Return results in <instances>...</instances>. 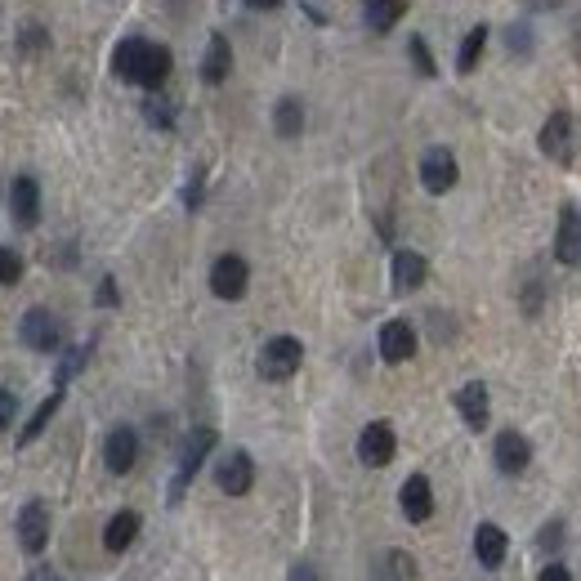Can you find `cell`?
Here are the masks:
<instances>
[{"mask_svg": "<svg viewBox=\"0 0 581 581\" xmlns=\"http://www.w3.org/2000/svg\"><path fill=\"white\" fill-rule=\"evenodd\" d=\"M170 68H175V59H170L166 45L139 41V36L121 41L117 54H112V72H117L121 81L144 85V90H161V85H166V76H170Z\"/></svg>", "mask_w": 581, "mask_h": 581, "instance_id": "obj_1", "label": "cell"}, {"mask_svg": "<svg viewBox=\"0 0 581 581\" xmlns=\"http://www.w3.org/2000/svg\"><path fill=\"white\" fill-rule=\"evenodd\" d=\"M219 443V434L211 430V425H202V430L188 434L184 452H179V465H175V479H170V501H184L188 483L197 479V470H202V461L211 456V447Z\"/></svg>", "mask_w": 581, "mask_h": 581, "instance_id": "obj_2", "label": "cell"}, {"mask_svg": "<svg viewBox=\"0 0 581 581\" xmlns=\"http://www.w3.org/2000/svg\"><path fill=\"white\" fill-rule=\"evenodd\" d=\"M304 363V345L295 336H273V340H264V349H260V376L264 380H291L295 371H300Z\"/></svg>", "mask_w": 581, "mask_h": 581, "instance_id": "obj_3", "label": "cell"}, {"mask_svg": "<svg viewBox=\"0 0 581 581\" xmlns=\"http://www.w3.org/2000/svg\"><path fill=\"white\" fill-rule=\"evenodd\" d=\"M18 336H23V345L36 349V354H59L63 349V322L54 318L50 309H27L23 322H18Z\"/></svg>", "mask_w": 581, "mask_h": 581, "instance_id": "obj_4", "label": "cell"}, {"mask_svg": "<svg viewBox=\"0 0 581 581\" xmlns=\"http://www.w3.org/2000/svg\"><path fill=\"white\" fill-rule=\"evenodd\" d=\"M398 452V438H394V425L389 421H371L363 434H358V461L371 465V470H385Z\"/></svg>", "mask_w": 581, "mask_h": 581, "instance_id": "obj_5", "label": "cell"}, {"mask_svg": "<svg viewBox=\"0 0 581 581\" xmlns=\"http://www.w3.org/2000/svg\"><path fill=\"white\" fill-rule=\"evenodd\" d=\"M456 179H461V166H456L452 148H430L421 157V184H425V193H434V197L452 193Z\"/></svg>", "mask_w": 581, "mask_h": 581, "instance_id": "obj_6", "label": "cell"}, {"mask_svg": "<svg viewBox=\"0 0 581 581\" xmlns=\"http://www.w3.org/2000/svg\"><path fill=\"white\" fill-rule=\"evenodd\" d=\"M215 483L219 492H228V497H246L255 483V461L251 452H242V447H233V452L224 456V461L215 465Z\"/></svg>", "mask_w": 581, "mask_h": 581, "instance_id": "obj_7", "label": "cell"}, {"mask_svg": "<svg viewBox=\"0 0 581 581\" xmlns=\"http://www.w3.org/2000/svg\"><path fill=\"white\" fill-rule=\"evenodd\" d=\"M18 541H23L27 555H41L50 546V506L45 501H27L18 510Z\"/></svg>", "mask_w": 581, "mask_h": 581, "instance_id": "obj_8", "label": "cell"}, {"mask_svg": "<svg viewBox=\"0 0 581 581\" xmlns=\"http://www.w3.org/2000/svg\"><path fill=\"white\" fill-rule=\"evenodd\" d=\"M246 282H251V269H246L242 255H219L215 269H211V291L219 300H242Z\"/></svg>", "mask_w": 581, "mask_h": 581, "instance_id": "obj_9", "label": "cell"}, {"mask_svg": "<svg viewBox=\"0 0 581 581\" xmlns=\"http://www.w3.org/2000/svg\"><path fill=\"white\" fill-rule=\"evenodd\" d=\"M9 215H14L18 228H36V219H41V184L32 175H18L9 184Z\"/></svg>", "mask_w": 581, "mask_h": 581, "instance_id": "obj_10", "label": "cell"}, {"mask_svg": "<svg viewBox=\"0 0 581 581\" xmlns=\"http://www.w3.org/2000/svg\"><path fill=\"white\" fill-rule=\"evenodd\" d=\"M555 260L559 264H581V211L577 206H559V224H555Z\"/></svg>", "mask_w": 581, "mask_h": 581, "instance_id": "obj_11", "label": "cell"}, {"mask_svg": "<svg viewBox=\"0 0 581 581\" xmlns=\"http://www.w3.org/2000/svg\"><path fill=\"white\" fill-rule=\"evenodd\" d=\"M103 461H108L112 474H130L139 461V434L130 425H117V430L103 438Z\"/></svg>", "mask_w": 581, "mask_h": 581, "instance_id": "obj_12", "label": "cell"}, {"mask_svg": "<svg viewBox=\"0 0 581 581\" xmlns=\"http://www.w3.org/2000/svg\"><path fill=\"white\" fill-rule=\"evenodd\" d=\"M492 461H497L501 474H523L532 461V443L519 430H501L497 443H492Z\"/></svg>", "mask_w": 581, "mask_h": 581, "instance_id": "obj_13", "label": "cell"}, {"mask_svg": "<svg viewBox=\"0 0 581 581\" xmlns=\"http://www.w3.org/2000/svg\"><path fill=\"white\" fill-rule=\"evenodd\" d=\"M412 354H416V331H412V322H403V318L385 322V327H380V358L398 367V363H407Z\"/></svg>", "mask_w": 581, "mask_h": 581, "instance_id": "obj_14", "label": "cell"}, {"mask_svg": "<svg viewBox=\"0 0 581 581\" xmlns=\"http://www.w3.org/2000/svg\"><path fill=\"white\" fill-rule=\"evenodd\" d=\"M541 152H546L550 161H573V117L568 112H555V117L541 126Z\"/></svg>", "mask_w": 581, "mask_h": 581, "instance_id": "obj_15", "label": "cell"}, {"mask_svg": "<svg viewBox=\"0 0 581 581\" xmlns=\"http://www.w3.org/2000/svg\"><path fill=\"white\" fill-rule=\"evenodd\" d=\"M456 412L465 416V425H470V430H488V412H492L488 385H483V380H470V385L456 389Z\"/></svg>", "mask_w": 581, "mask_h": 581, "instance_id": "obj_16", "label": "cell"}, {"mask_svg": "<svg viewBox=\"0 0 581 581\" xmlns=\"http://www.w3.org/2000/svg\"><path fill=\"white\" fill-rule=\"evenodd\" d=\"M506 555H510L506 528H497V523H479V528H474V559H479L483 568H501Z\"/></svg>", "mask_w": 581, "mask_h": 581, "instance_id": "obj_17", "label": "cell"}, {"mask_svg": "<svg viewBox=\"0 0 581 581\" xmlns=\"http://www.w3.org/2000/svg\"><path fill=\"white\" fill-rule=\"evenodd\" d=\"M398 506H403V514L412 523H425L434 514V488L425 474H412V479L403 483V492H398Z\"/></svg>", "mask_w": 581, "mask_h": 581, "instance_id": "obj_18", "label": "cell"}, {"mask_svg": "<svg viewBox=\"0 0 581 581\" xmlns=\"http://www.w3.org/2000/svg\"><path fill=\"white\" fill-rule=\"evenodd\" d=\"M139 528H144V519H139L135 510L112 514V519H108V528H103V546H108L112 555H121V550H130V546H135Z\"/></svg>", "mask_w": 581, "mask_h": 581, "instance_id": "obj_19", "label": "cell"}, {"mask_svg": "<svg viewBox=\"0 0 581 581\" xmlns=\"http://www.w3.org/2000/svg\"><path fill=\"white\" fill-rule=\"evenodd\" d=\"M425 273H430L425 255H416V251H398V255H394V291H398V295H407V291L421 287Z\"/></svg>", "mask_w": 581, "mask_h": 581, "instance_id": "obj_20", "label": "cell"}, {"mask_svg": "<svg viewBox=\"0 0 581 581\" xmlns=\"http://www.w3.org/2000/svg\"><path fill=\"white\" fill-rule=\"evenodd\" d=\"M228 72H233V50H228V36H211V45H206V59H202V81L206 85H219L228 81Z\"/></svg>", "mask_w": 581, "mask_h": 581, "instance_id": "obj_21", "label": "cell"}, {"mask_svg": "<svg viewBox=\"0 0 581 581\" xmlns=\"http://www.w3.org/2000/svg\"><path fill=\"white\" fill-rule=\"evenodd\" d=\"M403 14H407V0H367L363 5V18L371 32H389Z\"/></svg>", "mask_w": 581, "mask_h": 581, "instance_id": "obj_22", "label": "cell"}, {"mask_svg": "<svg viewBox=\"0 0 581 581\" xmlns=\"http://www.w3.org/2000/svg\"><path fill=\"white\" fill-rule=\"evenodd\" d=\"M273 130H278L282 139H295L304 130V103L287 94V99H278V108H273Z\"/></svg>", "mask_w": 581, "mask_h": 581, "instance_id": "obj_23", "label": "cell"}, {"mask_svg": "<svg viewBox=\"0 0 581 581\" xmlns=\"http://www.w3.org/2000/svg\"><path fill=\"white\" fill-rule=\"evenodd\" d=\"M59 407H63V385L54 389V394L45 398V403H41V407H36V412H32V421L23 425V434H18V443H23V447H27V443H36V438L45 434V425L54 421V412H59Z\"/></svg>", "mask_w": 581, "mask_h": 581, "instance_id": "obj_24", "label": "cell"}, {"mask_svg": "<svg viewBox=\"0 0 581 581\" xmlns=\"http://www.w3.org/2000/svg\"><path fill=\"white\" fill-rule=\"evenodd\" d=\"M483 50H488V27H470L461 41V54H456V68L461 72H474L483 59Z\"/></svg>", "mask_w": 581, "mask_h": 581, "instance_id": "obj_25", "label": "cell"}, {"mask_svg": "<svg viewBox=\"0 0 581 581\" xmlns=\"http://www.w3.org/2000/svg\"><path fill=\"white\" fill-rule=\"evenodd\" d=\"M144 117H148V126L170 130V126H175V103H170L161 90H152L148 99H144Z\"/></svg>", "mask_w": 581, "mask_h": 581, "instance_id": "obj_26", "label": "cell"}, {"mask_svg": "<svg viewBox=\"0 0 581 581\" xmlns=\"http://www.w3.org/2000/svg\"><path fill=\"white\" fill-rule=\"evenodd\" d=\"M412 577H416L412 555H403V550H389L385 568H380V581H412Z\"/></svg>", "mask_w": 581, "mask_h": 581, "instance_id": "obj_27", "label": "cell"}, {"mask_svg": "<svg viewBox=\"0 0 581 581\" xmlns=\"http://www.w3.org/2000/svg\"><path fill=\"white\" fill-rule=\"evenodd\" d=\"M18 278H23V260H18V251L0 246V287H14Z\"/></svg>", "mask_w": 581, "mask_h": 581, "instance_id": "obj_28", "label": "cell"}, {"mask_svg": "<svg viewBox=\"0 0 581 581\" xmlns=\"http://www.w3.org/2000/svg\"><path fill=\"white\" fill-rule=\"evenodd\" d=\"M85 358H90V345H76V349H68V354H63V363H59V385H68L76 371L85 367Z\"/></svg>", "mask_w": 581, "mask_h": 581, "instance_id": "obj_29", "label": "cell"}, {"mask_svg": "<svg viewBox=\"0 0 581 581\" xmlns=\"http://www.w3.org/2000/svg\"><path fill=\"white\" fill-rule=\"evenodd\" d=\"M407 50H412V63L421 68V76H434V72H438L434 59H430V45H425L421 36H412V45H407Z\"/></svg>", "mask_w": 581, "mask_h": 581, "instance_id": "obj_30", "label": "cell"}, {"mask_svg": "<svg viewBox=\"0 0 581 581\" xmlns=\"http://www.w3.org/2000/svg\"><path fill=\"white\" fill-rule=\"evenodd\" d=\"M14 416H18V398L9 394V389H0V430H9Z\"/></svg>", "mask_w": 581, "mask_h": 581, "instance_id": "obj_31", "label": "cell"}, {"mask_svg": "<svg viewBox=\"0 0 581 581\" xmlns=\"http://www.w3.org/2000/svg\"><path fill=\"white\" fill-rule=\"evenodd\" d=\"M184 206H188V211H197V206H202V170H197V175L188 179V188H184Z\"/></svg>", "mask_w": 581, "mask_h": 581, "instance_id": "obj_32", "label": "cell"}, {"mask_svg": "<svg viewBox=\"0 0 581 581\" xmlns=\"http://www.w3.org/2000/svg\"><path fill=\"white\" fill-rule=\"evenodd\" d=\"M528 45H532V32H528V27L514 23V27H510V50L519 54V50H528Z\"/></svg>", "mask_w": 581, "mask_h": 581, "instance_id": "obj_33", "label": "cell"}, {"mask_svg": "<svg viewBox=\"0 0 581 581\" xmlns=\"http://www.w3.org/2000/svg\"><path fill=\"white\" fill-rule=\"evenodd\" d=\"M537 581H573V573H568L564 564H546V568H541V577H537Z\"/></svg>", "mask_w": 581, "mask_h": 581, "instance_id": "obj_34", "label": "cell"}, {"mask_svg": "<svg viewBox=\"0 0 581 581\" xmlns=\"http://www.w3.org/2000/svg\"><path fill=\"white\" fill-rule=\"evenodd\" d=\"M291 581H322V573L313 564H295L291 568Z\"/></svg>", "mask_w": 581, "mask_h": 581, "instance_id": "obj_35", "label": "cell"}, {"mask_svg": "<svg viewBox=\"0 0 581 581\" xmlns=\"http://www.w3.org/2000/svg\"><path fill=\"white\" fill-rule=\"evenodd\" d=\"M99 304H108V309L117 304V282H112V278H103V282H99Z\"/></svg>", "mask_w": 581, "mask_h": 581, "instance_id": "obj_36", "label": "cell"}, {"mask_svg": "<svg viewBox=\"0 0 581 581\" xmlns=\"http://www.w3.org/2000/svg\"><path fill=\"white\" fill-rule=\"evenodd\" d=\"M564 0H523V9H532V14H546V9H559Z\"/></svg>", "mask_w": 581, "mask_h": 581, "instance_id": "obj_37", "label": "cell"}, {"mask_svg": "<svg viewBox=\"0 0 581 581\" xmlns=\"http://www.w3.org/2000/svg\"><path fill=\"white\" fill-rule=\"evenodd\" d=\"M242 5H251V9H278L282 0H242Z\"/></svg>", "mask_w": 581, "mask_h": 581, "instance_id": "obj_38", "label": "cell"}, {"mask_svg": "<svg viewBox=\"0 0 581 581\" xmlns=\"http://www.w3.org/2000/svg\"><path fill=\"white\" fill-rule=\"evenodd\" d=\"M32 581H59V577H54L50 568H36V573H32Z\"/></svg>", "mask_w": 581, "mask_h": 581, "instance_id": "obj_39", "label": "cell"}]
</instances>
